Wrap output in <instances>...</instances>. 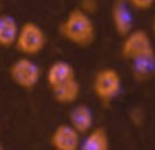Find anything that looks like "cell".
<instances>
[{"instance_id":"cell-18","label":"cell","mask_w":155,"mask_h":150,"mask_svg":"<svg viewBox=\"0 0 155 150\" xmlns=\"http://www.w3.org/2000/svg\"><path fill=\"white\" fill-rule=\"evenodd\" d=\"M2 148H3V147H2V142H0V150H2Z\"/></svg>"},{"instance_id":"cell-14","label":"cell","mask_w":155,"mask_h":150,"mask_svg":"<svg viewBox=\"0 0 155 150\" xmlns=\"http://www.w3.org/2000/svg\"><path fill=\"white\" fill-rule=\"evenodd\" d=\"M129 7H134L137 10H150L155 5V0H125Z\"/></svg>"},{"instance_id":"cell-8","label":"cell","mask_w":155,"mask_h":150,"mask_svg":"<svg viewBox=\"0 0 155 150\" xmlns=\"http://www.w3.org/2000/svg\"><path fill=\"white\" fill-rule=\"evenodd\" d=\"M76 78L74 74V68L71 63L68 61H54L46 71V83L51 89L58 87L60 84L69 81V79Z\"/></svg>"},{"instance_id":"cell-15","label":"cell","mask_w":155,"mask_h":150,"mask_svg":"<svg viewBox=\"0 0 155 150\" xmlns=\"http://www.w3.org/2000/svg\"><path fill=\"white\" fill-rule=\"evenodd\" d=\"M79 8L83 10V12H86L87 15H93V13L97 12L99 3H97V0H81Z\"/></svg>"},{"instance_id":"cell-5","label":"cell","mask_w":155,"mask_h":150,"mask_svg":"<svg viewBox=\"0 0 155 150\" xmlns=\"http://www.w3.org/2000/svg\"><path fill=\"white\" fill-rule=\"evenodd\" d=\"M8 74L18 87H21V89H33L40 81L41 69L30 58H18L17 61H13L10 64Z\"/></svg>"},{"instance_id":"cell-1","label":"cell","mask_w":155,"mask_h":150,"mask_svg":"<svg viewBox=\"0 0 155 150\" xmlns=\"http://www.w3.org/2000/svg\"><path fill=\"white\" fill-rule=\"evenodd\" d=\"M60 33L69 43L79 48H86L93 45L96 40V27L91 15H87L81 8H74L60 25Z\"/></svg>"},{"instance_id":"cell-10","label":"cell","mask_w":155,"mask_h":150,"mask_svg":"<svg viewBox=\"0 0 155 150\" xmlns=\"http://www.w3.org/2000/svg\"><path fill=\"white\" fill-rule=\"evenodd\" d=\"M51 91H53V97L56 102H60V104H73V102L78 101V97L81 94V84L76 78H73Z\"/></svg>"},{"instance_id":"cell-9","label":"cell","mask_w":155,"mask_h":150,"mask_svg":"<svg viewBox=\"0 0 155 150\" xmlns=\"http://www.w3.org/2000/svg\"><path fill=\"white\" fill-rule=\"evenodd\" d=\"M69 124L78 130L79 134H87L93 129L94 114L86 104H78L69 112Z\"/></svg>"},{"instance_id":"cell-6","label":"cell","mask_w":155,"mask_h":150,"mask_svg":"<svg viewBox=\"0 0 155 150\" xmlns=\"http://www.w3.org/2000/svg\"><path fill=\"white\" fill-rule=\"evenodd\" d=\"M50 142L54 150H78L81 148V134L71 124H61L53 130Z\"/></svg>"},{"instance_id":"cell-16","label":"cell","mask_w":155,"mask_h":150,"mask_svg":"<svg viewBox=\"0 0 155 150\" xmlns=\"http://www.w3.org/2000/svg\"><path fill=\"white\" fill-rule=\"evenodd\" d=\"M129 117H130V120L135 124V126H139V124H142V120L145 119V114H143V111L140 107H134L130 112H129Z\"/></svg>"},{"instance_id":"cell-2","label":"cell","mask_w":155,"mask_h":150,"mask_svg":"<svg viewBox=\"0 0 155 150\" xmlns=\"http://www.w3.org/2000/svg\"><path fill=\"white\" fill-rule=\"evenodd\" d=\"M122 89V78L114 68H102L96 73L93 91L102 104H110Z\"/></svg>"},{"instance_id":"cell-12","label":"cell","mask_w":155,"mask_h":150,"mask_svg":"<svg viewBox=\"0 0 155 150\" xmlns=\"http://www.w3.org/2000/svg\"><path fill=\"white\" fill-rule=\"evenodd\" d=\"M153 74H155V54L142 56L132 61V76L137 81L140 83L149 81Z\"/></svg>"},{"instance_id":"cell-13","label":"cell","mask_w":155,"mask_h":150,"mask_svg":"<svg viewBox=\"0 0 155 150\" xmlns=\"http://www.w3.org/2000/svg\"><path fill=\"white\" fill-rule=\"evenodd\" d=\"M81 148L83 150H107L109 148L107 132L104 129H101V127L91 129L86 134L84 140L81 142Z\"/></svg>"},{"instance_id":"cell-7","label":"cell","mask_w":155,"mask_h":150,"mask_svg":"<svg viewBox=\"0 0 155 150\" xmlns=\"http://www.w3.org/2000/svg\"><path fill=\"white\" fill-rule=\"evenodd\" d=\"M110 18H112V25L117 35L125 36L132 31L134 18H132L129 3L125 0H114L112 10H110Z\"/></svg>"},{"instance_id":"cell-3","label":"cell","mask_w":155,"mask_h":150,"mask_svg":"<svg viewBox=\"0 0 155 150\" xmlns=\"http://www.w3.org/2000/svg\"><path fill=\"white\" fill-rule=\"evenodd\" d=\"M46 46V33L40 25L27 21V23L20 25L15 41V48L21 54L27 56H35V54L41 53L43 48Z\"/></svg>"},{"instance_id":"cell-17","label":"cell","mask_w":155,"mask_h":150,"mask_svg":"<svg viewBox=\"0 0 155 150\" xmlns=\"http://www.w3.org/2000/svg\"><path fill=\"white\" fill-rule=\"evenodd\" d=\"M152 33L155 36V18H153V21H152Z\"/></svg>"},{"instance_id":"cell-11","label":"cell","mask_w":155,"mask_h":150,"mask_svg":"<svg viewBox=\"0 0 155 150\" xmlns=\"http://www.w3.org/2000/svg\"><path fill=\"white\" fill-rule=\"evenodd\" d=\"M20 25L10 15H0V46L2 48H12L15 46L17 35Z\"/></svg>"},{"instance_id":"cell-4","label":"cell","mask_w":155,"mask_h":150,"mask_svg":"<svg viewBox=\"0 0 155 150\" xmlns=\"http://www.w3.org/2000/svg\"><path fill=\"white\" fill-rule=\"evenodd\" d=\"M120 54L127 61H134L137 58L155 54L149 33L143 30H132L130 33H127L124 36L122 46H120Z\"/></svg>"}]
</instances>
